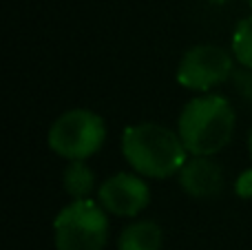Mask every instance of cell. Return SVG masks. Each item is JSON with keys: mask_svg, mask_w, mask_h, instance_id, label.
Returning <instances> with one entry per match:
<instances>
[{"mask_svg": "<svg viewBox=\"0 0 252 250\" xmlns=\"http://www.w3.org/2000/svg\"><path fill=\"white\" fill-rule=\"evenodd\" d=\"M122 155L142 177L168 180L182 171L190 153L177 131L157 122H139L124 128Z\"/></svg>", "mask_w": 252, "mask_h": 250, "instance_id": "obj_1", "label": "cell"}, {"mask_svg": "<svg viewBox=\"0 0 252 250\" xmlns=\"http://www.w3.org/2000/svg\"><path fill=\"white\" fill-rule=\"evenodd\" d=\"M206 2H210V4H226V2H230V0H206Z\"/></svg>", "mask_w": 252, "mask_h": 250, "instance_id": "obj_14", "label": "cell"}, {"mask_svg": "<svg viewBox=\"0 0 252 250\" xmlns=\"http://www.w3.org/2000/svg\"><path fill=\"white\" fill-rule=\"evenodd\" d=\"M237 115L230 100L219 93H201L184 104L177 133L190 155H217L235 135Z\"/></svg>", "mask_w": 252, "mask_h": 250, "instance_id": "obj_2", "label": "cell"}, {"mask_svg": "<svg viewBox=\"0 0 252 250\" xmlns=\"http://www.w3.org/2000/svg\"><path fill=\"white\" fill-rule=\"evenodd\" d=\"M97 202L109 215L137 217L151 204V188L139 173H115L97 188Z\"/></svg>", "mask_w": 252, "mask_h": 250, "instance_id": "obj_6", "label": "cell"}, {"mask_svg": "<svg viewBox=\"0 0 252 250\" xmlns=\"http://www.w3.org/2000/svg\"><path fill=\"white\" fill-rule=\"evenodd\" d=\"M109 242V217L100 202L71 199L53 219L56 250H104Z\"/></svg>", "mask_w": 252, "mask_h": 250, "instance_id": "obj_3", "label": "cell"}, {"mask_svg": "<svg viewBox=\"0 0 252 250\" xmlns=\"http://www.w3.org/2000/svg\"><path fill=\"white\" fill-rule=\"evenodd\" d=\"M164 233L161 226L153 219L133 221L120 233L118 250H161Z\"/></svg>", "mask_w": 252, "mask_h": 250, "instance_id": "obj_8", "label": "cell"}, {"mask_svg": "<svg viewBox=\"0 0 252 250\" xmlns=\"http://www.w3.org/2000/svg\"><path fill=\"white\" fill-rule=\"evenodd\" d=\"M182 190L192 199H215L226 186L223 168L210 155H192L177 173Z\"/></svg>", "mask_w": 252, "mask_h": 250, "instance_id": "obj_7", "label": "cell"}, {"mask_svg": "<svg viewBox=\"0 0 252 250\" xmlns=\"http://www.w3.org/2000/svg\"><path fill=\"white\" fill-rule=\"evenodd\" d=\"M87 159H73L62 171V188L71 199H89L95 190V173Z\"/></svg>", "mask_w": 252, "mask_h": 250, "instance_id": "obj_9", "label": "cell"}, {"mask_svg": "<svg viewBox=\"0 0 252 250\" xmlns=\"http://www.w3.org/2000/svg\"><path fill=\"white\" fill-rule=\"evenodd\" d=\"M232 73H235L232 51H226L217 44H195L179 58L175 78L184 89L208 93L210 89L228 82Z\"/></svg>", "mask_w": 252, "mask_h": 250, "instance_id": "obj_5", "label": "cell"}, {"mask_svg": "<svg viewBox=\"0 0 252 250\" xmlns=\"http://www.w3.org/2000/svg\"><path fill=\"white\" fill-rule=\"evenodd\" d=\"M106 122L91 109H69L51 122L47 144L58 157L66 162L89 159L104 146Z\"/></svg>", "mask_w": 252, "mask_h": 250, "instance_id": "obj_4", "label": "cell"}, {"mask_svg": "<svg viewBox=\"0 0 252 250\" xmlns=\"http://www.w3.org/2000/svg\"><path fill=\"white\" fill-rule=\"evenodd\" d=\"M230 51L246 69H252V13L237 22L230 38Z\"/></svg>", "mask_w": 252, "mask_h": 250, "instance_id": "obj_10", "label": "cell"}, {"mask_svg": "<svg viewBox=\"0 0 252 250\" xmlns=\"http://www.w3.org/2000/svg\"><path fill=\"white\" fill-rule=\"evenodd\" d=\"M248 4H250V7H252V0H248Z\"/></svg>", "mask_w": 252, "mask_h": 250, "instance_id": "obj_15", "label": "cell"}, {"mask_svg": "<svg viewBox=\"0 0 252 250\" xmlns=\"http://www.w3.org/2000/svg\"><path fill=\"white\" fill-rule=\"evenodd\" d=\"M235 193L241 199H252V166L239 173L235 180Z\"/></svg>", "mask_w": 252, "mask_h": 250, "instance_id": "obj_12", "label": "cell"}, {"mask_svg": "<svg viewBox=\"0 0 252 250\" xmlns=\"http://www.w3.org/2000/svg\"><path fill=\"white\" fill-rule=\"evenodd\" d=\"M232 80H235V87L241 93V97L252 102V69H246L244 66V71H235Z\"/></svg>", "mask_w": 252, "mask_h": 250, "instance_id": "obj_11", "label": "cell"}, {"mask_svg": "<svg viewBox=\"0 0 252 250\" xmlns=\"http://www.w3.org/2000/svg\"><path fill=\"white\" fill-rule=\"evenodd\" d=\"M248 155H250V159H252V128H250V133H248Z\"/></svg>", "mask_w": 252, "mask_h": 250, "instance_id": "obj_13", "label": "cell"}]
</instances>
